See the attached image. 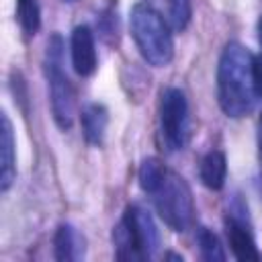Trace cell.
I'll list each match as a JSON object with an SVG mask.
<instances>
[{"instance_id":"cell-18","label":"cell","mask_w":262,"mask_h":262,"mask_svg":"<svg viewBox=\"0 0 262 262\" xmlns=\"http://www.w3.org/2000/svg\"><path fill=\"white\" fill-rule=\"evenodd\" d=\"M258 41H260V45H262V16H260V20H258Z\"/></svg>"},{"instance_id":"cell-3","label":"cell","mask_w":262,"mask_h":262,"mask_svg":"<svg viewBox=\"0 0 262 262\" xmlns=\"http://www.w3.org/2000/svg\"><path fill=\"white\" fill-rule=\"evenodd\" d=\"M119 260H147L160 250V231L149 211L139 205L127 207L113 231Z\"/></svg>"},{"instance_id":"cell-12","label":"cell","mask_w":262,"mask_h":262,"mask_svg":"<svg viewBox=\"0 0 262 262\" xmlns=\"http://www.w3.org/2000/svg\"><path fill=\"white\" fill-rule=\"evenodd\" d=\"M53 252L57 260H78L84 256V239L72 225H59V229L53 235Z\"/></svg>"},{"instance_id":"cell-8","label":"cell","mask_w":262,"mask_h":262,"mask_svg":"<svg viewBox=\"0 0 262 262\" xmlns=\"http://www.w3.org/2000/svg\"><path fill=\"white\" fill-rule=\"evenodd\" d=\"M225 231H227V239H229V248L233 252V256L237 260L250 262V260H260V252L256 248L254 235L250 231V227L244 223V219L235 217L233 213L225 219Z\"/></svg>"},{"instance_id":"cell-19","label":"cell","mask_w":262,"mask_h":262,"mask_svg":"<svg viewBox=\"0 0 262 262\" xmlns=\"http://www.w3.org/2000/svg\"><path fill=\"white\" fill-rule=\"evenodd\" d=\"M166 258H168V260H178V262H182V256H176V254H166Z\"/></svg>"},{"instance_id":"cell-2","label":"cell","mask_w":262,"mask_h":262,"mask_svg":"<svg viewBox=\"0 0 262 262\" xmlns=\"http://www.w3.org/2000/svg\"><path fill=\"white\" fill-rule=\"evenodd\" d=\"M131 35L141 57L156 68H164L174 57V41L164 16L147 2H137L129 14Z\"/></svg>"},{"instance_id":"cell-17","label":"cell","mask_w":262,"mask_h":262,"mask_svg":"<svg viewBox=\"0 0 262 262\" xmlns=\"http://www.w3.org/2000/svg\"><path fill=\"white\" fill-rule=\"evenodd\" d=\"M252 82H254L256 96L262 98V53L252 59Z\"/></svg>"},{"instance_id":"cell-4","label":"cell","mask_w":262,"mask_h":262,"mask_svg":"<svg viewBox=\"0 0 262 262\" xmlns=\"http://www.w3.org/2000/svg\"><path fill=\"white\" fill-rule=\"evenodd\" d=\"M151 196L156 211L160 213V217L168 227H172L174 231H184L190 227L194 217V201L190 186L182 176L168 170L164 182Z\"/></svg>"},{"instance_id":"cell-10","label":"cell","mask_w":262,"mask_h":262,"mask_svg":"<svg viewBox=\"0 0 262 262\" xmlns=\"http://www.w3.org/2000/svg\"><path fill=\"white\" fill-rule=\"evenodd\" d=\"M199 176L201 182L211 188V190H221L225 184V176H227V160L225 154L219 149H213L209 154L203 156L201 166H199Z\"/></svg>"},{"instance_id":"cell-21","label":"cell","mask_w":262,"mask_h":262,"mask_svg":"<svg viewBox=\"0 0 262 262\" xmlns=\"http://www.w3.org/2000/svg\"><path fill=\"white\" fill-rule=\"evenodd\" d=\"M66 2H74V0H66Z\"/></svg>"},{"instance_id":"cell-1","label":"cell","mask_w":262,"mask_h":262,"mask_svg":"<svg viewBox=\"0 0 262 262\" xmlns=\"http://www.w3.org/2000/svg\"><path fill=\"white\" fill-rule=\"evenodd\" d=\"M252 53L231 41L223 47L217 63V100L227 117L239 119L254 106L252 82Z\"/></svg>"},{"instance_id":"cell-15","label":"cell","mask_w":262,"mask_h":262,"mask_svg":"<svg viewBox=\"0 0 262 262\" xmlns=\"http://www.w3.org/2000/svg\"><path fill=\"white\" fill-rule=\"evenodd\" d=\"M196 242H199V250H201V256L209 262H223L225 260V252H223V246L219 242V237L207 229V227H201L199 233H196Z\"/></svg>"},{"instance_id":"cell-11","label":"cell","mask_w":262,"mask_h":262,"mask_svg":"<svg viewBox=\"0 0 262 262\" xmlns=\"http://www.w3.org/2000/svg\"><path fill=\"white\" fill-rule=\"evenodd\" d=\"M108 125V111L94 102L82 111V133L90 145H100Z\"/></svg>"},{"instance_id":"cell-9","label":"cell","mask_w":262,"mask_h":262,"mask_svg":"<svg viewBox=\"0 0 262 262\" xmlns=\"http://www.w3.org/2000/svg\"><path fill=\"white\" fill-rule=\"evenodd\" d=\"M0 127V190L6 192L16 176V154H14V133L6 113H2Z\"/></svg>"},{"instance_id":"cell-5","label":"cell","mask_w":262,"mask_h":262,"mask_svg":"<svg viewBox=\"0 0 262 262\" xmlns=\"http://www.w3.org/2000/svg\"><path fill=\"white\" fill-rule=\"evenodd\" d=\"M61 37L53 35L51 41L47 43V61H45V72H47V84H49V94H51V111L53 119L59 129H70L74 121V92L70 86V80L61 68Z\"/></svg>"},{"instance_id":"cell-6","label":"cell","mask_w":262,"mask_h":262,"mask_svg":"<svg viewBox=\"0 0 262 262\" xmlns=\"http://www.w3.org/2000/svg\"><path fill=\"white\" fill-rule=\"evenodd\" d=\"M160 127L168 151H178L188 139V100L180 88H166L160 100Z\"/></svg>"},{"instance_id":"cell-13","label":"cell","mask_w":262,"mask_h":262,"mask_svg":"<svg viewBox=\"0 0 262 262\" xmlns=\"http://www.w3.org/2000/svg\"><path fill=\"white\" fill-rule=\"evenodd\" d=\"M166 172L168 170L164 168V164L160 160L145 158L139 166V186H141V190L147 192V194H154L160 188V184L164 182Z\"/></svg>"},{"instance_id":"cell-20","label":"cell","mask_w":262,"mask_h":262,"mask_svg":"<svg viewBox=\"0 0 262 262\" xmlns=\"http://www.w3.org/2000/svg\"><path fill=\"white\" fill-rule=\"evenodd\" d=\"M260 156H262V143H260Z\"/></svg>"},{"instance_id":"cell-16","label":"cell","mask_w":262,"mask_h":262,"mask_svg":"<svg viewBox=\"0 0 262 262\" xmlns=\"http://www.w3.org/2000/svg\"><path fill=\"white\" fill-rule=\"evenodd\" d=\"M168 16L174 31H184L192 16L190 0H168Z\"/></svg>"},{"instance_id":"cell-14","label":"cell","mask_w":262,"mask_h":262,"mask_svg":"<svg viewBox=\"0 0 262 262\" xmlns=\"http://www.w3.org/2000/svg\"><path fill=\"white\" fill-rule=\"evenodd\" d=\"M16 20L27 35H35L41 27V8L37 0H16Z\"/></svg>"},{"instance_id":"cell-7","label":"cell","mask_w":262,"mask_h":262,"mask_svg":"<svg viewBox=\"0 0 262 262\" xmlns=\"http://www.w3.org/2000/svg\"><path fill=\"white\" fill-rule=\"evenodd\" d=\"M70 53L72 66L78 76L86 78L96 70V45L94 33L88 25H78L70 37Z\"/></svg>"}]
</instances>
